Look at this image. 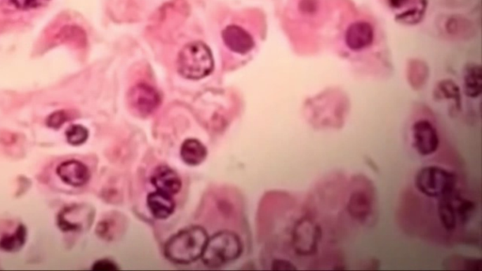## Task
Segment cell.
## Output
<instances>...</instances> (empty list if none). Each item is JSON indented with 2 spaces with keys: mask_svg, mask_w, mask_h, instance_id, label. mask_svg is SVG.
<instances>
[{
  "mask_svg": "<svg viewBox=\"0 0 482 271\" xmlns=\"http://www.w3.org/2000/svg\"><path fill=\"white\" fill-rule=\"evenodd\" d=\"M178 72L184 79L200 80L209 76L214 70V58L210 48L203 41H194L187 44L179 51Z\"/></svg>",
  "mask_w": 482,
  "mask_h": 271,
  "instance_id": "cell-3",
  "label": "cell"
},
{
  "mask_svg": "<svg viewBox=\"0 0 482 271\" xmlns=\"http://www.w3.org/2000/svg\"><path fill=\"white\" fill-rule=\"evenodd\" d=\"M272 270H295L296 267L291 262L286 260L277 259L272 263Z\"/></svg>",
  "mask_w": 482,
  "mask_h": 271,
  "instance_id": "cell-27",
  "label": "cell"
},
{
  "mask_svg": "<svg viewBox=\"0 0 482 271\" xmlns=\"http://www.w3.org/2000/svg\"><path fill=\"white\" fill-rule=\"evenodd\" d=\"M146 201H147V207L151 214L158 220H166L175 210L173 196L159 192V190L149 193Z\"/></svg>",
  "mask_w": 482,
  "mask_h": 271,
  "instance_id": "cell-16",
  "label": "cell"
},
{
  "mask_svg": "<svg viewBox=\"0 0 482 271\" xmlns=\"http://www.w3.org/2000/svg\"><path fill=\"white\" fill-rule=\"evenodd\" d=\"M48 1L49 0H13V4L21 10L35 9Z\"/></svg>",
  "mask_w": 482,
  "mask_h": 271,
  "instance_id": "cell-25",
  "label": "cell"
},
{
  "mask_svg": "<svg viewBox=\"0 0 482 271\" xmlns=\"http://www.w3.org/2000/svg\"><path fill=\"white\" fill-rule=\"evenodd\" d=\"M255 27L248 15H231L222 23L220 29L222 46L229 53L245 57L252 53L256 46Z\"/></svg>",
  "mask_w": 482,
  "mask_h": 271,
  "instance_id": "cell-2",
  "label": "cell"
},
{
  "mask_svg": "<svg viewBox=\"0 0 482 271\" xmlns=\"http://www.w3.org/2000/svg\"><path fill=\"white\" fill-rule=\"evenodd\" d=\"M208 234L201 226H189L173 234L164 245V256L176 265H189L201 259Z\"/></svg>",
  "mask_w": 482,
  "mask_h": 271,
  "instance_id": "cell-1",
  "label": "cell"
},
{
  "mask_svg": "<svg viewBox=\"0 0 482 271\" xmlns=\"http://www.w3.org/2000/svg\"><path fill=\"white\" fill-rule=\"evenodd\" d=\"M374 195L369 190H361L360 187L355 190L349 197L348 212L354 220L363 221L368 220V217L373 211Z\"/></svg>",
  "mask_w": 482,
  "mask_h": 271,
  "instance_id": "cell-13",
  "label": "cell"
},
{
  "mask_svg": "<svg viewBox=\"0 0 482 271\" xmlns=\"http://www.w3.org/2000/svg\"><path fill=\"white\" fill-rule=\"evenodd\" d=\"M242 251L243 244L238 234L232 231H220L208 237L201 260L206 267H222L238 260Z\"/></svg>",
  "mask_w": 482,
  "mask_h": 271,
  "instance_id": "cell-4",
  "label": "cell"
},
{
  "mask_svg": "<svg viewBox=\"0 0 482 271\" xmlns=\"http://www.w3.org/2000/svg\"><path fill=\"white\" fill-rule=\"evenodd\" d=\"M464 88L465 95L470 98H478L482 93V69L478 63H468L464 69Z\"/></svg>",
  "mask_w": 482,
  "mask_h": 271,
  "instance_id": "cell-18",
  "label": "cell"
},
{
  "mask_svg": "<svg viewBox=\"0 0 482 271\" xmlns=\"http://www.w3.org/2000/svg\"><path fill=\"white\" fill-rule=\"evenodd\" d=\"M321 228L309 218H302L297 221L292 231V246L296 253L309 256L318 250L321 239Z\"/></svg>",
  "mask_w": 482,
  "mask_h": 271,
  "instance_id": "cell-7",
  "label": "cell"
},
{
  "mask_svg": "<svg viewBox=\"0 0 482 271\" xmlns=\"http://www.w3.org/2000/svg\"><path fill=\"white\" fill-rule=\"evenodd\" d=\"M415 184L427 197L441 199L456 190L457 176L442 167L427 166L417 171Z\"/></svg>",
  "mask_w": 482,
  "mask_h": 271,
  "instance_id": "cell-5",
  "label": "cell"
},
{
  "mask_svg": "<svg viewBox=\"0 0 482 271\" xmlns=\"http://www.w3.org/2000/svg\"><path fill=\"white\" fill-rule=\"evenodd\" d=\"M27 229L23 224H19L12 234H4L0 239V250L6 253H15L21 250L27 240Z\"/></svg>",
  "mask_w": 482,
  "mask_h": 271,
  "instance_id": "cell-19",
  "label": "cell"
},
{
  "mask_svg": "<svg viewBox=\"0 0 482 271\" xmlns=\"http://www.w3.org/2000/svg\"><path fill=\"white\" fill-rule=\"evenodd\" d=\"M129 109L140 117H148L159 109L161 96L159 91L149 83L139 82L129 88L128 95Z\"/></svg>",
  "mask_w": 482,
  "mask_h": 271,
  "instance_id": "cell-6",
  "label": "cell"
},
{
  "mask_svg": "<svg viewBox=\"0 0 482 271\" xmlns=\"http://www.w3.org/2000/svg\"><path fill=\"white\" fill-rule=\"evenodd\" d=\"M126 228V220L120 213L112 212L102 218L96 226V234L107 242H114L123 236Z\"/></svg>",
  "mask_w": 482,
  "mask_h": 271,
  "instance_id": "cell-14",
  "label": "cell"
},
{
  "mask_svg": "<svg viewBox=\"0 0 482 271\" xmlns=\"http://www.w3.org/2000/svg\"><path fill=\"white\" fill-rule=\"evenodd\" d=\"M67 113L63 110H60V112L52 113L51 115L48 116V118L46 119V124L51 128L58 129L67 121Z\"/></svg>",
  "mask_w": 482,
  "mask_h": 271,
  "instance_id": "cell-24",
  "label": "cell"
},
{
  "mask_svg": "<svg viewBox=\"0 0 482 271\" xmlns=\"http://www.w3.org/2000/svg\"><path fill=\"white\" fill-rule=\"evenodd\" d=\"M65 135L69 145L79 146L89 139V130L81 124H73L66 130Z\"/></svg>",
  "mask_w": 482,
  "mask_h": 271,
  "instance_id": "cell-23",
  "label": "cell"
},
{
  "mask_svg": "<svg viewBox=\"0 0 482 271\" xmlns=\"http://www.w3.org/2000/svg\"><path fill=\"white\" fill-rule=\"evenodd\" d=\"M374 40L373 26L366 21L352 23L346 32V44L354 51H363L371 46Z\"/></svg>",
  "mask_w": 482,
  "mask_h": 271,
  "instance_id": "cell-12",
  "label": "cell"
},
{
  "mask_svg": "<svg viewBox=\"0 0 482 271\" xmlns=\"http://www.w3.org/2000/svg\"><path fill=\"white\" fill-rule=\"evenodd\" d=\"M408 77H409L410 84L415 88H420L426 83L429 77L428 66L421 60H413L409 63L408 69Z\"/></svg>",
  "mask_w": 482,
  "mask_h": 271,
  "instance_id": "cell-22",
  "label": "cell"
},
{
  "mask_svg": "<svg viewBox=\"0 0 482 271\" xmlns=\"http://www.w3.org/2000/svg\"><path fill=\"white\" fill-rule=\"evenodd\" d=\"M57 174L63 183L74 187L85 186L91 178L89 168L76 159L60 163L57 168Z\"/></svg>",
  "mask_w": 482,
  "mask_h": 271,
  "instance_id": "cell-10",
  "label": "cell"
},
{
  "mask_svg": "<svg viewBox=\"0 0 482 271\" xmlns=\"http://www.w3.org/2000/svg\"><path fill=\"white\" fill-rule=\"evenodd\" d=\"M95 211L90 206L78 204L60 213L58 224L63 232H79L92 225Z\"/></svg>",
  "mask_w": 482,
  "mask_h": 271,
  "instance_id": "cell-9",
  "label": "cell"
},
{
  "mask_svg": "<svg viewBox=\"0 0 482 271\" xmlns=\"http://www.w3.org/2000/svg\"><path fill=\"white\" fill-rule=\"evenodd\" d=\"M92 268L93 270L112 271L117 270L119 267H118L116 263L112 261V260L100 259L98 260V261H96L95 264L93 265Z\"/></svg>",
  "mask_w": 482,
  "mask_h": 271,
  "instance_id": "cell-26",
  "label": "cell"
},
{
  "mask_svg": "<svg viewBox=\"0 0 482 271\" xmlns=\"http://www.w3.org/2000/svg\"><path fill=\"white\" fill-rule=\"evenodd\" d=\"M446 30L448 34L454 36L457 38H467L474 34V29L472 23L467 19L459 18V16H453L447 21L446 24Z\"/></svg>",
  "mask_w": 482,
  "mask_h": 271,
  "instance_id": "cell-20",
  "label": "cell"
},
{
  "mask_svg": "<svg viewBox=\"0 0 482 271\" xmlns=\"http://www.w3.org/2000/svg\"><path fill=\"white\" fill-rule=\"evenodd\" d=\"M208 149L197 139H187L182 143L180 157L185 164L198 166L208 157Z\"/></svg>",
  "mask_w": 482,
  "mask_h": 271,
  "instance_id": "cell-17",
  "label": "cell"
},
{
  "mask_svg": "<svg viewBox=\"0 0 482 271\" xmlns=\"http://www.w3.org/2000/svg\"><path fill=\"white\" fill-rule=\"evenodd\" d=\"M435 93L438 98H445L448 100H453L457 109H461L462 99L460 88L453 80L446 79L438 83Z\"/></svg>",
  "mask_w": 482,
  "mask_h": 271,
  "instance_id": "cell-21",
  "label": "cell"
},
{
  "mask_svg": "<svg viewBox=\"0 0 482 271\" xmlns=\"http://www.w3.org/2000/svg\"><path fill=\"white\" fill-rule=\"evenodd\" d=\"M151 183L159 192L172 196L178 194L182 189L180 176L167 165H161L155 168L151 176Z\"/></svg>",
  "mask_w": 482,
  "mask_h": 271,
  "instance_id": "cell-11",
  "label": "cell"
},
{
  "mask_svg": "<svg viewBox=\"0 0 482 271\" xmlns=\"http://www.w3.org/2000/svg\"><path fill=\"white\" fill-rule=\"evenodd\" d=\"M414 147L421 156L436 153L440 145L439 133L429 120H418L412 126Z\"/></svg>",
  "mask_w": 482,
  "mask_h": 271,
  "instance_id": "cell-8",
  "label": "cell"
},
{
  "mask_svg": "<svg viewBox=\"0 0 482 271\" xmlns=\"http://www.w3.org/2000/svg\"><path fill=\"white\" fill-rule=\"evenodd\" d=\"M438 217L443 229L448 232H453L461 225L458 209H457L455 190L440 199L439 204H438Z\"/></svg>",
  "mask_w": 482,
  "mask_h": 271,
  "instance_id": "cell-15",
  "label": "cell"
}]
</instances>
